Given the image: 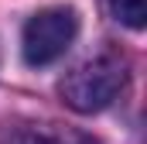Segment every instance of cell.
I'll return each mask as SVG.
<instances>
[{
	"mask_svg": "<svg viewBox=\"0 0 147 144\" xmlns=\"http://www.w3.org/2000/svg\"><path fill=\"white\" fill-rule=\"evenodd\" d=\"M127 75H130V58L120 48L103 45L99 52L86 55L62 75L58 93L65 107H72L75 113H99L123 93Z\"/></svg>",
	"mask_w": 147,
	"mask_h": 144,
	"instance_id": "1",
	"label": "cell"
},
{
	"mask_svg": "<svg viewBox=\"0 0 147 144\" xmlns=\"http://www.w3.org/2000/svg\"><path fill=\"white\" fill-rule=\"evenodd\" d=\"M75 35H79V14L72 7H45V10L31 14L24 24V35H21L24 62L34 69L58 62L75 41Z\"/></svg>",
	"mask_w": 147,
	"mask_h": 144,
	"instance_id": "2",
	"label": "cell"
},
{
	"mask_svg": "<svg viewBox=\"0 0 147 144\" xmlns=\"http://www.w3.org/2000/svg\"><path fill=\"white\" fill-rule=\"evenodd\" d=\"M7 144H96L92 137L58 124H24L7 134Z\"/></svg>",
	"mask_w": 147,
	"mask_h": 144,
	"instance_id": "3",
	"label": "cell"
},
{
	"mask_svg": "<svg viewBox=\"0 0 147 144\" xmlns=\"http://www.w3.org/2000/svg\"><path fill=\"white\" fill-rule=\"evenodd\" d=\"M106 3H110V14L120 24H127L134 31H140L147 24V0H106Z\"/></svg>",
	"mask_w": 147,
	"mask_h": 144,
	"instance_id": "4",
	"label": "cell"
}]
</instances>
